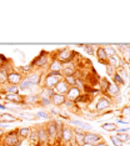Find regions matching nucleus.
Here are the masks:
<instances>
[{"label":"nucleus","instance_id":"nucleus-5","mask_svg":"<svg viewBox=\"0 0 130 146\" xmlns=\"http://www.w3.org/2000/svg\"><path fill=\"white\" fill-rule=\"evenodd\" d=\"M111 104H113V101L108 95L104 94V95L99 96L95 104V111L99 112V114H105V111L111 108Z\"/></svg>","mask_w":130,"mask_h":146},{"label":"nucleus","instance_id":"nucleus-30","mask_svg":"<svg viewBox=\"0 0 130 146\" xmlns=\"http://www.w3.org/2000/svg\"><path fill=\"white\" fill-rule=\"evenodd\" d=\"M8 85V72H5L4 70L0 69V86H6Z\"/></svg>","mask_w":130,"mask_h":146},{"label":"nucleus","instance_id":"nucleus-28","mask_svg":"<svg viewBox=\"0 0 130 146\" xmlns=\"http://www.w3.org/2000/svg\"><path fill=\"white\" fill-rule=\"evenodd\" d=\"M115 71L118 72V75L123 79V80L125 81V84H128V80H129V71H126V70H124V69H121V68H118Z\"/></svg>","mask_w":130,"mask_h":146},{"label":"nucleus","instance_id":"nucleus-32","mask_svg":"<svg viewBox=\"0 0 130 146\" xmlns=\"http://www.w3.org/2000/svg\"><path fill=\"white\" fill-rule=\"evenodd\" d=\"M101 127L104 129V130H106V131H116L118 125L114 124V122H105V124H103Z\"/></svg>","mask_w":130,"mask_h":146},{"label":"nucleus","instance_id":"nucleus-41","mask_svg":"<svg viewBox=\"0 0 130 146\" xmlns=\"http://www.w3.org/2000/svg\"><path fill=\"white\" fill-rule=\"evenodd\" d=\"M115 74V69L113 68V66L110 65H106V75L110 76V78H113V75Z\"/></svg>","mask_w":130,"mask_h":146},{"label":"nucleus","instance_id":"nucleus-18","mask_svg":"<svg viewBox=\"0 0 130 146\" xmlns=\"http://www.w3.org/2000/svg\"><path fill=\"white\" fill-rule=\"evenodd\" d=\"M73 131H74V141H75V144L78 146H83L84 145V134H85V131L80 130V129H75V130H73Z\"/></svg>","mask_w":130,"mask_h":146},{"label":"nucleus","instance_id":"nucleus-29","mask_svg":"<svg viewBox=\"0 0 130 146\" xmlns=\"http://www.w3.org/2000/svg\"><path fill=\"white\" fill-rule=\"evenodd\" d=\"M104 50H105V54H106V56H108V59L110 58V56H114V55L118 54L115 46H111V45H105L104 46Z\"/></svg>","mask_w":130,"mask_h":146},{"label":"nucleus","instance_id":"nucleus-17","mask_svg":"<svg viewBox=\"0 0 130 146\" xmlns=\"http://www.w3.org/2000/svg\"><path fill=\"white\" fill-rule=\"evenodd\" d=\"M61 71H63V64L56 59H51V61L49 64V72H59V74H61Z\"/></svg>","mask_w":130,"mask_h":146},{"label":"nucleus","instance_id":"nucleus-11","mask_svg":"<svg viewBox=\"0 0 130 146\" xmlns=\"http://www.w3.org/2000/svg\"><path fill=\"white\" fill-rule=\"evenodd\" d=\"M69 88H70V86L66 84V82L64 81V79H63V80H60L58 84L53 88V91H54V94L66 95V94H68V91H69Z\"/></svg>","mask_w":130,"mask_h":146},{"label":"nucleus","instance_id":"nucleus-21","mask_svg":"<svg viewBox=\"0 0 130 146\" xmlns=\"http://www.w3.org/2000/svg\"><path fill=\"white\" fill-rule=\"evenodd\" d=\"M120 61H121V58L116 54V55H114V56H110V58L108 59V65H110V66H113V68L115 69H118L119 66H120Z\"/></svg>","mask_w":130,"mask_h":146},{"label":"nucleus","instance_id":"nucleus-2","mask_svg":"<svg viewBox=\"0 0 130 146\" xmlns=\"http://www.w3.org/2000/svg\"><path fill=\"white\" fill-rule=\"evenodd\" d=\"M63 79H64L63 74H59V72H48V74H45L44 79H43V88L53 89Z\"/></svg>","mask_w":130,"mask_h":146},{"label":"nucleus","instance_id":"nucleus-8","mask_svg":"<svg viewBox=\"0 0 130 146\" xmlns=\"http://www.w3.org/2000/svg\"><path fill=\"white\" fill-rule=\"evenodd\" d=\"M73 140H74V131H73V129L64 125L61 131V141L65 142V145H70Z\"/></svg>","mask_w":130,"mask_h":146},{"label":"nucleus","instance_id":"nucleus-23","mask_svg":"<svg viewBox=\"0 0 130 146\" xmlns=\"http://www.w3.org/2000/svg\"><path fill=\"white\" fill-rule=\"evenodd\" d=\"M39 100H40L39 94H36V95H29V96H26V98H24V104L39 105Z\"/></svg>","mask_w":130,"mask_h":146},{"label":"nucleus","instance_id":"nucleus-47","mask_svg":"<svg viewBox=\"0 0 130 146\" xmlns=\"http://www.w3.org/2000/svg\"><path fill=\"white\" fill-rule=\"evenodd\" d=\"M4 134H5V131L0 129V142H3V137H4Z\"/></svg>","mask_w":130,"mask_h":146},{"label":"nucleus","instance_id":"nucleus-24","mask_svg":"<svg viewBox=\"0 0 130 146\" xmlns=\"http://www.w3.org/2000/svg\"><path fill=\"white\" fill-rule=\"evenodd\" d=\"M18 121V119L15 117L14 115L11 114H8V112H5V114H0V122H15Z\"/></svg>","mask_w":130,"mask_h":146},{"label":"nucleus","instance_id":"nucleus-45","mask_svg":"<svg viewBox=\"0 0 130 146\" xmlns=\"http://www.w3.org/2000/svg\"><path fill=\"white\" fill-rule=\"evenodd\" d=\"M123 115H126V116L130 115V106H128V108H125L124 110H123Z\"/></svg>","mask_w":130,"mask_h":146},{"label":"nucleus","instance_id":"nucleus-19","mask_svg":"<svg viewBox=\"0 0 130 146\" xmlns=\"http://www.w3.org/2000/svg\"><path fill=\"white\" fill-rule=\"evenodd\" d=\"M28 140L30 141L31 146H40L39 144V135H38V127H31V132Z\"/></svg>","mask_w":130,"mask_h":146},{"label":"nucleus","instance_id":"nucleus-7","mask_svg":"<svg viewBox=\"0 0 130 146\" xmlns=\"http://www.w3.org/2000/svg\"><path fill=\"white\" fill-rule=\"evenodd\" d=\"M100 141H103L101 135L95 134V132H90V131H86L84 134V144H86V145L94 146Z\"/></svg>","mask_w":130,"mask_h":146},{"label":"nucleus","instance_id":"nucleus-15","mask_svg":"<svg viewBox=\"0 0 130 146\" xmlns=\"http://www.w3.org/2000/svg\"><path fill=\"white\" fill-rule=\"evenodd\" d=\"M95 55L98 58V61L100 64H105L108 65V56L105 54V50H104V46H98L95 50Z\"/></svg>","mask_w":130,"mask_h":146},{"label":"nucleus","instance_id":"nucleus-48","mask_svg":"<svg viewBox=\"0 0 130 146\" xmlns=\"http://www.w3.org/2000/svg\"><path fill=\"white\" fill-rule=\"evenodd\" d=\"M50 112H51L53 115H59V110H58V109H51V111H50Z\"/></svg>","mask_w":130,"mask_h":146},{"label":"nucleus","instance_id":"nucleus-6","mask_svg":"<svg viewBox=\"0 0 130 146\" xmlns=\"http://www.w3.org/2000/svg\"><path fill=\"white\" fill-rule=\"evenodd\" d=\"M45 129H46V132H48V136H49V144L53 145V142L56 140V132H58V129H56V125H55V120H50V121L46 122Z\"/></svg>","mask_w":130,"mask_h":146},{"label":"nucleus","instance_id":"nucleus-4","mask_svg":"<svg viewBox=\"0 0 130 146\" xmlns=\"http://www.w3.org/2000/svg\"><path fill=\"white\" fill-rule=\"evenodd\" d=\"M50 54L48 51H41L40 54L35 58V60H33L31 62H30V65L33 66V69H41V68H45L46 65L50 64Z\"/></svg>","mask_w":130,"mask_h":146},{"label":"nucleus","instance_id":"nucleus-27","mask_svg":"<svg viewBox=\"0 0 130 146\" xmlns=\"http://www.w3.org/2000/svg\"><path fill=\"white\" fill-rule=\"evenodd\" d=\"M4 91H5V94H19L20 89L16 85H6L4 86Z\"/></svg>","mask_w":130,"mask_h":146},{"label":"nucleus","instance_id":"nucleus-14","mask_svg":"<svg viewBox=\"0 0 130 146\" xmlns=\"http://www.w3.org/2000/svg\"><path fill=\"white\" fill-rule=\"evenodd\" d=\"M80 95H81V90H80V89H78L76 86H70L68 94L65 95V98H66V100H70V101L75 102V100L79 98Z\"/></svg>","mask_w":130,"mask_h":146},{"label":"nucleus","instance_id":"nucleus-31","mask_svg":"<svg viewBox=\"0 0 130 146\" xmlns=\"http://www.w3.org/2000/svg\"><path fill=\"white\" fill-rule=\"evenodd\" d=\"M70 124L76 125V126H79V127H83V129H85V130H91V125L85 124V122H81L79 120H70Z\"/></svg>","mask_w":130,"mask_h":146},{"label":"nucleus","instance_id":"nucleus-49","mask_svg":"<svg viewBox=\"0 0 130 146\" xmlns=\"http://www.w3.org/2000/svg\"><path fill=\"white\" fill-rule=\"evenodd\" d=\"M114 99L116 100V102H120V101H121V99H123V98H121V96H120V94H119V95H116Z\"/></svg>","mask_w":130,"mask_h":146},{"label":"nucleus","instance_id":"nucleus-53","mask_svg":"<svg viewBox=\"0 0 130 146\" xmlns=\"http://www.w3.org/2000/svg\"><path fill=\"white\" fill-rule=\"evenodd\" d=\"M1 146H3V145H1Z\"/></svg>","mask_w":130,"mask_h":146},{"label":"nucleus","instance_id":"nucleus-33","mask_svg":"<svg viewBox=\"0 0 130 146\" xmlns=\"http://www.w3.org/2000/svg\"><path fill=\"white\" fill-rule=\"evenodd\" d=\"M111 79H113V82H114V84H116L118 86H124V85H125V81L123 80V79L118 75V72H116V71H115V74L113 75Z\"/></svg>","mask_w":130,"mask_h":146},{"label":"nucleus","instance_id":"nucleus-12","mask_svg":"<svg viewBox=\"0 0 130 146\" xmlns=\"http://www.w3.org/2000/svg\"><path fill=\"white\" fill-rule=\"evenodd\" d=\"M38 135H39V144H40V146L49 144V136H48V132H46L45 125L38 126Z\"/></svg>","mask_w":130,"mask_h":146},{"label":"nucleus","instance_id":"nucleus-34","mask_svg":"<svg viewBox=\"0 0 130 146\" xmlns=\"http://www.w3.org/2000/svg\"><path fill=\"white\" fill-rule=\"evenodd\" d=\"M64 81H65L69 86H75V84H76V78H75V75L64 76Z\"/></svg>","mask_w":130,"mask_h":146},{"label":"nucleus","instance_id":"nucleus-10","mask_svg":"<svg viewBox=\"0 0 130 146\" xmlns=\"http://www.w3.org/2000/svg\"><path fill=\"white\" fill-rule=\"evenodd\" d=\"M23 80V75L20 74V72H18L16 70L11 71L8 74V85H16L19 86V84Z\"/></svg>","mask_w":130,"mask_h":146},{"label":"nucleus","instance_id":"nucleus-26","mask_svg":"<svg viewBox=\"0 0 130 146\" xmlns=\"http://www.w3.org/2000/svg\"><path fill=\"white\" fill-rule=\"evenodd\" d=\"M53 95H54V91H53V89H48V88H41V90H40V92H39L40 98L50 99Z\"/></svg>","mask_w":130,"mask_h":146},{"label":"nucleus","instance_id":"nucleus-1","mask_svg":"<svg viewBox=\"0 0 130 146\" xmlns=\"http://www.w3.org/2000/svg\"><path fill=\"white\" fill-rule=\"evenodd\" d=\"M78 55L75 51L70 50L69 48H65V49H60L54 54V58L51 59H56L58 61H60L61 64H66V62H70V61H74L75 56Z\"/></svg>","mask_w":130,"mask_h":146},{"label":"nucleus","instance_id":"nucleus-51","mask_svg":"<svg viewBox=\"0 0 130 146\" xmlns=\"http://www.w3.org/2000/svg\"><path fill=\"white\" fill-rule=\"evenodd\" d=\"M5 109H6V106H5V105L0 104V110H5Z\"/></svg>","mask_w":130,"mask_h":146},{"label":"nucleus","instance_id":"nucleus-36","mask_svg":"<svg viewBox=\"0 0 130 146\" xmlns=\"http://www.w3.org/2000/svg\"><path fill=\"white\" fill-rule=\"evenodd\" d=\"M123 60H125L128 64H130V45L128 46V48L124 50V52H123Z\"/></svg>","mask_w":130,"mask_h":146},{"label":"nucleus","instance_id":"nucleus-16","mask_svg":"<svg viewBox=\"0 0 130 146\" xmlns=\"http://www.w3.org/2000/svg\"><path fill=\"white\" fill-rule=\"evenodd\" d=\"M51 100V105H54L55 108H59V106H63L66 101V98L65 95H60V94H54L50 98Z\"/></svg>","mask_w":130,"mask_h":146},{"label":"nucleus","instance_id":"nucleus-13","mask_svg":"<svg viewBox=\"0 0 130 146\" xmlns=\"http://www.w3.org/2000/svg\"><path fill=\"white\" fill-rule=\"evenodd\" d=\"M61 74H63V76L75 75L76 74V65L74 64V61H70V62H66V64H63Z\"/></svg>","mask_w":130,"mask_h":146},{"label":"nucleus","instance_id":"nucleus-50","mask_svg":"<svg viewBox=\"0 0 130 146\" xmlns=\"http://www.w3.org/2000/svg\"><path fill=\"white\" fill-rule=\"evenodd\" d=\"M116 122H118V124H124V125H128V121H124V120H118Z\"/></svg>","mask_w":130,"mask_h":146},{"label":"nucleus","instance_id":"nucleus-3","mask_svg":"<svg viewBox=\"0 0 130 146\" xmlns=\"http://www.w3.org/2000/svg\"><path fill=\"white\" fill-rule=\"evenodd\" d=\"M1 144H3V146H20L21 140H20V137L18 135V131L10 130L8 132H5Z\"/></svg>","mask_w":130,"mask_h":146},{"label":"nucleus","instance_id":"nucleus-52","mask_svg":"<svg viewBox=\"0 0 130 146\" xmlns=\"http://www.w3.org/2000/svg\"><path fill=\"white\" fill-rule=\"evenodd\" d=\"M128 142H130V139H129V141H128Z\"/></svg>","mask_w":130,"mask_h":146},{"label":"nucleus","instance_id":"nucleus-44","mask_svg":"<svg viewBox=\"0 0 130 146\" xmlns=\"http://www.w3.org/2000/svg\"><path fill=\"white\" fill-rule=\"evenodd\" d=\"M9 126H10L9 122H0V127H1V130L3 129H8Z\"/></svg>","mask_w":130,"mask_h":146},{"label":"nucleus","instance_id":"nucleus-37","mask_svg":"<svg viewBox=\"0 0 130 146\" xmlns=\"http://www.w3.org/2000/svg\"><path fill=\"white\" fill-rule=\"evenodd\" d=\"M115 136L119 139L120 141H123V142H124V144H125V142H128V141H129V139H130L129 134H116Z\"/></svg>","mask_w":130,"mask_h":146},{"label":"nucleus","instance_id":"nucleus-39","mask_svg":"<svg viewBox=\"0 0 130 146\" xmlns=\"http://www.w3.org/2000/svg\"><path fill=\"white\" fill-rule=\"evenodd\" d=\"M39 105L40 106H49V105H51V100H50V99H46V98H40Z\"/></svg>","mask_w":130,"mask_h":146},{"label":"nucleus","instance_id":"nucleus-38","mask_svg":"<svg viewBox=\"0 0 130 146\" xmlns=\"http://www.w3.org/2000/svg\"><path fill=\"white\" fill-rule=\"evenodd\" d=\"M110 140H111V142H113V145H114V146H125L124 142L120 141L116 136H111V137H110Z\"/></svg>","mask_w":130,"mask_h":146},{"label":"nucleus","instance_id":"nucleus-22","mask_svg":"<svg viewBox=\"0 0 130 146\" xmlns=\"http://www.w3.org/2000/svg\"><path fill=\"white\" fill-rule=\"evenodd\" d=\"M16 131H18V135H19L20 140H24V139L28 140L29 136H30V132H31V127H20Z\"/></svg>","mask_w":130,"mask_h":146},{"label":"nucleus","instance_id":"nucleus-42","mask_svg":"<svg viewBox=\"0 0 130 146\" xmlns=\"http://www.w3.org/2000/svg\"><path fill=\"white\" fill-rule=\"evenodd\" d=\"M8 60L9 59L6 58L5 55H3V54H0V68H3V66H4L6 62H8Z\"/></svg>","mask_w":130,"mask_h":146},{"label":"nucleus","instance_id":"nucleus-25","mask_svg":"<svg viewBox=\"0 0 130 146\" xmlns=\"http://www.w3.org/2000/svg\"><path fill=\"white\" fill-rule=\"evenodd\" d=\"M99 85H100V91L103 92V94H106V91H108V88L110 85V81L108 80L106 78H101L99 79Z\"/></svg>","mask_w":130,"mask_h":146},{"label":"nucleus","instance_id":"nucleus-43","mask_svg":"<svg viewBox=\"0 0 130 146\" xmlns=\"http://www.w3.org/2000/svg\"><path fill=\"white\" fill-rule=\"evenodd\" d=\"M130 131V127H123V129H116V134H128V132Z\"/></svg>","mask_w":130,"mask_h":146},{"label":"nucleus","instance_id":"nucleus-9","mask_svg":"<svg viewBox=\"0 0 130 146\" xmlns=\"http://www.w3.org/2000/svg\"><path fill=\"white\" fill-rule=\"evenodd\" d=\"M5 101L11 102L15 105H23L24 104V96H21L20 94H4Z\"/></svg>","mask_w":130,"mask_h":146},{"label":"nucleus","instance_id":"nucleus-35","mask_svg":"<svg viewBox=\"0 0 130 146\" xmlns=\"http://www.w3.org/2000/svg\"><path fill=\"white\" fill-rule=\"evenodd\" d=\"M81 48H84V50L86 54H89V55H95V49H94V46L93 45H88V44H84L81 46Z\"/></svg>","mask_w":130,"mask_h":146},{"label":"nucleus","instance_id":"nucleus-40","mask_svg":"<svg viewBox=\"0 0 130 146\" xmlns=\"http://www.w3.org/2000/svg\"><path fill=\"white\" fill-rule=\"evenodd\" d=\"M35 117H40V119H50V115L46 111H39L35 114Z\"/></svg>","mask_w":130,"mask_h":146},{"label":"nucleus","instance_id":"nucleus-46","mask_svg":"<svg viewBox=\"0 0 130 146\" xmlns=\"http://www.w3.org/2000/svg\"><path fill=\"white\" fill-rule=\"evenodd\" d=\"M94 146H109L108 144H106L105 141H100V142H98L96 145H94Z\"/></svg>","mask_w":130,"mask_h":146},{"label":"nucleus","instance_id":"nucleus-20","mask_svg":"<svg viewBox=\"0 0 130 146\" xmlns=\"http://www.w3.org/2000/svg\"><path fill=\"white\" fill-rule=\"evenodd\" d=\"M120 94V86H118L116 84H114V82H110L109 88H108V91H106L105 95H108L110 99L111 98H115L116 95Z\"/></svg>","mask_w":130,"mask_h":146}]
</instances>
